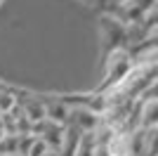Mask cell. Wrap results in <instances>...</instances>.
I'll return each mask as SVG.
<instances>
[{"label":"cell","instance_id":"1","mask_svg":"<svg viewBox=\"0 0 158 156\" xmlns=\"http://www.w3.org/2000/svg\"><path fill=\"white\" fill-rule=\"evenodd\" d=\"M135 57H132L130 50H116L111 54H106L104 62V83H102V90L109 92L113 90L116 85H120L135 69Z\"/></svg>","mask_w":158,"mask_h":156},{"label":"cell","instance_id":"2","mask_svg":"<svg viewBox=\"0 0 158 156\" xmlns=\"http://www.w3.org/2000/svg\"><path fill=\"white\" fill-rule=\"evenodd\" d=\"M99 28H102L106 54H111L116 50H130V36H127V26L123 21H118L111 14H102Z\"/></svg>","mask_w":158,"mask_h":156},{"label":"cell","instance_id":"3","mask_svg":"<svg viewBox=\"0 0 158 156\" xmlns=\"http://www.w3.org/2000/svg\"><path fill=\"white\" fill-rule=\"evenodd\" d=\"M69 125H73L80 132H97L102 128V116L85 104H71V118Z\"/></svg>","mask_w":158,"mask_h":156},{"label":"cell","instance_id":"4","mask_svg":"<svg viewBox=\"0 0 158 156\" xmlns=\"http://www.w3.org/2000/svg\"><path fill=\"white\" fill-rule=\"evenodd\" d=\"M33 135H38L52 151H61V147H64V137H66V125L54 123V121H47V118H45V121L35 123Z\"/></svg>","mask_w":158,"mask_h":156},{"label":"cell","instance_id":"5","mask_svg":"<svg viewBox=\"0 0 158 156\" xmlns=\"http://www.w3.org/2000/svg\"><path fill=\"white\" fill-rule=\"evenodd\" d=\"M45 116H47V121L69 125V118H71V104L66 102V99H45Z\"/></svg>","mask_w":158,"mask_h":156},{"label":"cell","instance_id":"6","mask_svg":"<svg viewBox=\"0 0 158 156\" xmlns=\"http://www.w3.org/2000/svg\"><path fill=\"white\" fill-rule=\"evenodd\" d=\"M19 106L21 111L26 114L28 121H33V123H40V121H45V99L40 97H31V95H24V97H19Z\"/></svg>","mask_w":158,"mask_h":156},{"label":"cell","instance_id":"7","mask_svg":"<svg viewBox=\"0 0 158 156\" xmlns=\"http://www.w3.org/2000/svg\"><path fill=\"white\" fill-rule=\"evenodd\" d=\"M83 135H85V132L76 130L73 125H66V137H64V147H61V156H78Z\"/></svg>","mask_w":158,"mask_h":156},{"label":"cell","instance_id":"8","mask_svg":"<svg viewBox=\"0 0 158 156\" xmlns=\"http://www.w3.org/2000/svg\"><path fill=\"white\" fill-rule=\"evenodd\" d=\"M158 128V102H142V130Z\"/></svg>","mask_w":158,"mask_h":156},{"label":"cell","instance_id":"9","mask_svg":"<svg viewBox=\"0 0 158 156\" xmlns=\"http://www.w3.org/2000/svg\"><path fill=\"white\" fill-rule=\"evenodd\" d=\"M19 106V95L14 90H0V114H12Z\"/></svg>","mask_w":158,"mask_h":156},{"label":"cell","instance_id":"10","mask_svg":"<svg viewBox=\"0 0 158 156\" xmlns=\"http://www.w3.org/2000/svg\"><path fill=\"white\" fill-rule=\"evenodd\" d=\"M0 154L2 156L19 154V135H5V140L0 142Z\"/></svg>","mask_w":158,"mask_h":156},{"label":"cell","instance_id":"11","mask_svg":"<svg viewBox=\"0 0 158 156\" xmlns=\"http://www.w3.org/2000/svg\"><path fill=\"white\" fill-rule=\"evenodd\" d=\"M144 156H158V128L156 130H146Z\"/></svg>","mask_w":158,"mask_h":156},{"label":"cell","instance_id":"12","mask_svg":"<svg viewBox=\"0 0 158 156\" xmlns=\"http://www.w3.org/2000/svg\"><path fill=\"white\" fill-rule=\"evenodd\" d=\"M38 142V135H19V156H28Z\"/></svg>","mask_w":158,"mask_h":156},{"label":"cell","instance_id":"13","mask_svg":"<svg viewBox=\"0 0 158 156\" xmlns=\"http://www.w3.org/2000/svg\"><path fill=\"white\" fill-rule=\"evenodd\" d=\"M144 28H146V31H156V28H158V0H156V5H153V10L146 14Z\"/></svg>","mask_w":158,"mask_h":156},{"label":"cell","instance_id":"14","mask_svg":"<svg viewBox=\"0 0 158 156\" xmlns=\"http://www.w3.org/2000/svg\"><path fill=\"white\" fill-rule=\"evenodd\" d=\"M139 102H158V78L151 83V88L142 95V99H139Z\"/></svg>","mask_w":158,"mask_h":156},{"label":"cell","instance_id":"15","mask_svg":"<svg viewBox=\"0 0 158 156\" xmlns=\"http://www.w3.org/2000/svg\"><path fill=\"white\" fill-rule=\"evenodd\" d=\"M47 151H50V147H47V144L38 137V142H35V147L31 149V154H28V156H45Z\"/></svg>","mask_w":158,"mask_h":156},{"label":"cell","instance_id":"16","mask_svg":"<svg viewBox=\"0 0 158 156\" xmlns=\"http://www.w3.org/2000/svg\"><path fill=\"white\" fill-rule=\"evenodd\" d=\"M83 2H87V5H97V2H106V0H83Z\"/></svg>","mask_w":158,"mask_h":156},{"label":"cell","instance_id":"17","mask_svg":"<svg viewBox=\"0 0 158 156\" xmlns=\"http://www.w3.org/2000/svg\"><path fill=\"white\" fill-rule=\"evenodd\" d=\"M5 135H7V132H5V128H2V123H0V142L5 140Z\"/></svg>","mask_w":158,"mask_h":156},{"label":"cell","instance_id":"18","mask_svg":"<svg viewBox=\"0 0 158 156\" xmlns=\"http://www.w3.org/2000/svg\"><path fill=\"white\" fill-rule=\"evenodd\" d=\"M45 156H61V151H52V149H50V151H47Z\"/></svg>","mask_w":158,"mask_h":156},{"label":"cell","instance_id":"19","mask_svg":"<svg viewBox=\"0 0 158 156\" xmlns=\"http://www.w3.org/2000/svg\"><path fill=\"white\" fill-rule=\"evenodd\" d=\"M109 2H123V0H109Z\"/></svg>","mask_w":158,"mask_h":156},{"label":"cell","instance_id":"20","mask_svg":"<svg viewBox=\"0 0 158 156\" xmlns=\"http://www.w3.org/2000/svg\"><path fill=\"white\" fill-rule=\"evenodd\" d=\"M99 156H104V154H102V151H99Z\"/></svg>","mask_w":158,"mask_h":156},{"label":"cell","instance_id":"21","mask_svg":"<svg viewBox=\"0 0 158 156\" xmlns=\"http://www.w3.org/2000/svg\"><path fill=\"white\" fill-rule=\"evenodd\" d=\"M0 90H2V88H0Z\"/></svg>","mask_w":158,"mask_h":156},{"label":"cell","instance_id":"22","mask_svg":"<svg viewBox=\"0 0 158 156\" xmlns=\"http://www.w3.org/2000/svg\"><path fill=\"white\" fill-rule=\"evenodd\" d=\"M0 156H2V154H0Z\"/></svg>","mask_w":158,"mask_h":156},{"label":"cell","instance_id":"23","mask_svg":"<svg viewBox=\"0 0 158 156\" xmlns=\"http://www.w3.org/2000/svg\"><path fill=\"white\" fill-rule=\"evenodd\" d=\"M156 64H158V62H156Z\"/></svg>","mask_w":158,"mask_h":156}]
</instances>
